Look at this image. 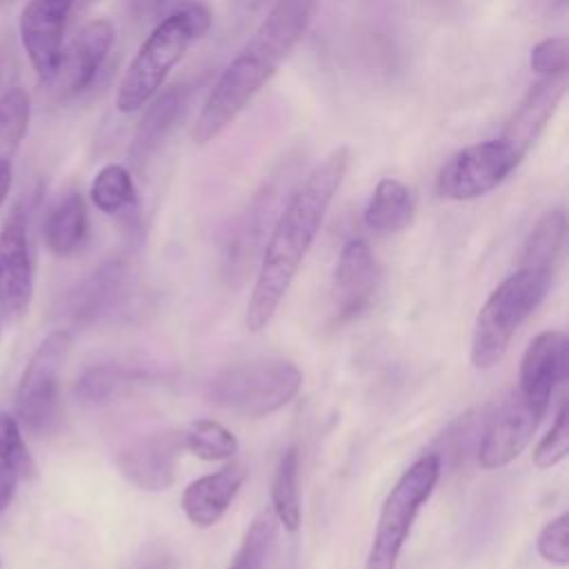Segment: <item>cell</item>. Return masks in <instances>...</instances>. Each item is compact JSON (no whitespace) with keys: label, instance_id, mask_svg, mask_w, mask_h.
I'll list each match as a JSON object with an SVG mask.
<instances>
[{"label":"cell","instance_id":"1","mask_svg":"<svg viewBox=\"0 0 569 569\" xmlns=\"http://www.w3.org/2000/svg\"><path fill=\"white\" fill-rule=\"evenodd\" d=\"M349 160V147L331 149L289 196L264 244L258 278L247 302L244 325L249 331H262L276 316L347 176Z\"/></svg>","mask_w":569,"mask_h":569},{"label":"cell","instance_id":"2","mask_svg":"<svg viewBox=\"0 0 569 569\" xmlns=\"http://www.w3.org/2000/svg\"><path fill=\"white\" fill-rule=\"evenodd\" d=\"M318 0H276L258 29L222 69L211 87L193 127L191 140L207 144L216 140L276 76L307 33Z\"/></svg>","mask_w":569,"mask_h":569},{"label":"cell","instance_id":"3","mask_svg":"<svg viewBox=\"0 0 569 569\" xmlns=\"http://www.w3.org/2000/svg\"><path fill=\"white\" fill-rule=\"evenodd\" d=\"M211 27V13L200 2L182 4L164 16L138 53L124 69L116 91V109L120 113H136L162 89L171 69L184 58L189 47L200 40Z\"/></svg>","mask_w":569,"mask_h":569},{"label":"cell","instance_id":"4","mask_svg":"<svg viewBox=\"0 0 569 569\" xmlns=\"http://www.w3.org/2000/svg\"><path fill=\"white\" fill-rule=\"evenodd\" d=\"M553 273L522 267L509 273L485 300L471 333V362L478 369H489L500 362L520 325L542 302Z\"/></svg>","mask_w":569,"mask_h":569},{"label":"cell","instance_id":"5","mask_svg":"<svg viewBox=\"0 0 569 569\" xmlns=\"http://www.w3.org/2000/svg\"><path fill=\"white\" fill-rule=\"evenodd\" d=\"M302 387V371L280 356H260L218 371L207 398L238 416L262 418L289 405Z\"/></svg>","mask_w":569,"mask_h":569},{"label":"cell","instance_id":"6","mask_svg":"<svg viewBox=\"0 0 569 569\" xmlns=\"http://www.w3.org/2000/svg\"><path fill=\"white\" fill-rule=\"evenodd\" d=\"M440 471L442 460L438 453H425L396 480L382 502L365 569H396L411 525L420 507L431 498Z\"/></svg>","mask_w":569,"mask_h":569},{"label":"cell","instance_id":"7","mask_svg":"<svg viewBox=\"0 0 569 569\" xmlns=\"http://www.w3.org/2000/svg\"><path fill=\"white\" fill-rule=\"evenodd\" d=\"M71 331H51L31 353L18 389H16V418L20 427L42 433L51 429L60 405V373L71 349Z\"/></svg>","mask_w":569,"mask_h":569},{"label":"cell","instance_id":"8","mask_svg":"<svg viewBox=\"0 0 569 569\" xmlns=\"http://www.w3.org/2000/svg\"><path fill=\"white\" fill-rule=\"evenodd\" d=\"M522 156L502 138L482 140L456 151L436 176V191L445 200H476L502 184Z\"/></svg>","mask_w":569,"mask_h":569},{"label":"cell","instance_id":"9","mask_svg":"<svg viewBox=\"0 0 569 569\" xmlns=\"http://www.w3.org/2000/svg\"><path fill=\"white\" fill-rule=\"evenodd\" d=\"M549 402L531 398L520 389L500 405L480 433L478 462L482 469H500L516 460L533 438Z\"/></svg>","mask_w":569,"mask_h":569},{"label":"cell","instance_id":"10","mask_svg":"<svg viewBox=\"0 0 569 569\" xmlns=\"http://www.w3.org/2000/svg\"><path fill=\"white\" fill-rule=\"evenodd\" d=\"M36 282L33 247L27 220L13 211L0 227V311L18 320L29 311Z\"/></svg>","mask_w":569,"mask_h":569},{"label":"cell","instance_id":"11","mask_svg":"<svg viewBox=\"0 0 569 569\" xmlns=\"http://www.w3.org/2000/svg\"><path fill=\"white\" fill-rule=\"evenodd\" d=\"M71 9L73 0H29L20 13V44L42 82H49L58 69Z\"/></svg>","mask_w":569,"mask_h":569},{"label":"cell","instance_id":"12","mask_svg":"<svg viewBox=\"0 0 569 569\" xmlns=\"http://www.w3.org/2000/svg\"><path fill=\"white\" fill-rule=\"evenodd\" d=\"M113 22L107 18H96L76 33L69 47L62 49L58 69L49 80L62 100L76 98L91 87L113 47Z\"/></svg>","mask_w":569,"mask_h":569},{"label":"cell","instance_id":"13","mask_svg":"<svg viewBox=\"0 0 569 569\" xmlns=\"http://www.w3.org/2000/svg\"><path fill=\"white\" fill-rule=\"evenodd\" d=\"M131 291V273L122 258H109L71 287L64 300L69 320L78 327L93 325L118 311Z\"/></svg>","mask_w":569,"mask_h":569},{"label":"cell","instance_id":"14","mask_svg":"<svg viewBox=\"0 0 569 569\" xmlns=\"http://www.w3.org/2000/svg\"><path fill=\"white\" fill-rule=\"evenodd\" d=\"M182 436L162 431L142 436L120 449L116 462L120 473L142 491H164L176 482Z\"/></svg>","mask_w":569,"mask_h":569},{"label":"cell","instance_id":"15","mask_svg":"<svg viewBox=\"0 0 569 569\" xmlns=\"http://www.w3.org/2000/svg\"><path fill=\"white\" fill-rule=\"evenodd\" d=\"M380 269L378 260L362 238H351L336 262L333 269V313L338 322H347L362 313L378 287Z\"/></svg>","mask_w":569,"mask_h":569},{"label":"cell","instance_id":"16","mask_svg":"<svg viewBox=\"0 0 569 569\" xmlns=\"http://www.w3.org/2000/svg\"><path fill=\"white\" fill-rule=\"evenodd\" d=\"M565 91H567V73L542 76L540 80H536L529 87V91L522 96V100L516 104L500 138L509 142L525 158L527 151L540 138V133L545 131Z\"/></svg>","mask_w":569,"mask_h":569},{"label":"cell","instance_id":"17","mask_svg":"<svg viewBox=\"0 0 569 569\" xmlns=\"http://www.w3.org/2000/svg\"><path fill=\"white\" fill-rule=\"evenodd\" d=\"M569 340L562 331H542L525 349L518 376V389L542 402L551 400V393L567 373Z\"/></svg>","mask_w":569,"mask_h":569},{"label":"cell","instance_id":"18","mask_svg":"<svg viewBox=\"0 0 569 569\" xmlns=\"http://www.w3.org/2000/svg\"><path fill=\"white\" fill-rule=\"evenodd\" d=\"M244 480L247 467L242 462H229L220 471L187 485L182 491V511L189 522L202 529L216 525L238 496Z\"/></svg>","mask_w":569,"mask_h":569},{"label":"cell","instance_id":"19","mask_svg":"<svg viewBox=\"0 0 569 569\" xmlns=\"http://www.w3.org/2000/svg\"><path fill=\"white\" fill-rule=\"evenodd\" d=\"M44 242L53 256L67 258L78 253L89 238V216L80 191H67L44 218Z\"/></svg>","mask_w":569,"mask_h":569},{"label":"cell","instance_id":"20","mask_svg":"<svg viewBox=\"0 0 569 569\" xmlns=\"http://www.w3.org/2000/svg\"><path fill=\"white\" fill-rule=\"evenodd\" d=\"M413 211L411 189L398 178H380L365 207V224L380 233H396L411 224Z\"/></svg>","mask_w":569,"mask_h":569},{"label":"cell","instance_id":"21","mask_svg":"<svg viewBox=\"0 0 569 569\" xmlns=\"http://www.w3.org/2000/svg\"><path fill=\"white\" fill-rule=\"evenodd\" d=\"M184 96H187L184 87H171L164 93H160L153 100V104L147 109L144 118L136 129L133 144H131V160L138 167L147 162V158L158 149V144L164 140V136L173 127L184 104Z\"/></svg>","mask_w":569,"mask_h":569},{"label":"cell","instance_id":"22","mask_svg":"<svg viewBox=\"0 0 569 569\" xmlns=\"http://www.w3.org/2000/svg\"><path fill=\"white\" fill-rule=\"evenodd\" d=\"M565 238H567L565 211L562 209L545 211L522 244L520 264L556 273L558 262L562 258Z\"/></svg>","mask_w":569,"mask_h":569},{"label":"cell","instance_id":"23","mask_svg":"<svg viewBox=\"0 0 569 569\" xmlns=\"http://www.w3.org/2000/svg\"><path fill=\"white\" fill-rule=\"evenodd\" d=\"M298 469H300V453H298V447L291 445L282 451L273 473V485H271V511L289 533L298 531L302 520Z\"/></svg>","mask_w":569,"mask_h":569},{"label":"cell","instance_id":"24","mask_svg":"<svg viewBox=\"0 0 569 569\" xmlns=\"http://www.w3.org/2000/svg\"><path fill=\"white\" fill-rule=\"evenodd\" d=\"M136 380V371L118 362H98L87 367L73 387L76 398L82 405H104L118 398L131 382Z\"/></svg>","mask_w":569,"mask_h":569},{"label":"cell","instance_id":"25","mask_svg":"<svg viewBox=\"0 0 569 569\" xmlns=\"http://www.w3.org/2000/svg\"><path fill=\"white\" fill-rule=\"evenodd\" d=\"M31 100L22 87H11L0 96V167L11 164L20 142L29 131Z\"/></svg>","mask_w":569,"mask_h":569},{"label":"cell","instance_id":"26","mask_svg":"<svg viewBox=\"0 0 569 569\" xmlns=\"http://www.w3.org/2000/svg\"><path fill=\"white\" fill-rule=\"evenodd\" d=\"M89 198L102 213L116 216L136 202V184L124 164H104L91 180Z\"/></svg>","mask_w":569,"mask_h":569},{"label":"cell","instance_id":"27","mask_svg":"<svg viewBox=\"0 0 569 569\" xmlns=\"http://www.w3.org/2000/svg\"><path fill=\"white\" fill-rule=\"evenodd\" d=\"M180 436L182 449H189L193 456L207 462L229 460L238 453V438L218 420H193L184 431H180Z\"/></svg>","mask_w":569,"mask_h":569},{"label":"cell","instance_id":"28","mask_svg":"<svg viewBox=\"0 0 569 569\" xmlns=\"http://www.w3.org/2000/svg\"><path fill=\"white\" fill-rule=\"evenodd\" d=\"M278 518L271 509L260 511L247 527L240 549L236 551L229 569H264L269 551L278 533Z\"/></svg>","mask_w":569,"mask_h":569},{"label":"cell","instance_id":"29","mask_svg":"<svg viewBox=\"0 0 569 569\" xmlns=\"http://www.w3.org/2000/svg\"><path fill=\"white\" fill-rule=\"evenodd\" d=\"M0 462L9 465L20 478L33 476L36 471L18 418L4 409H0Z\"/></svg>","mask_w":569,"mask_h":569},{"label":"cell","instance_id":"30","mask_svg":"<svg viewBox=\"0 0 569 569\" xmlns=\"http://www.w3.org/2000/svg\"><path fill=\"white\" fill-rule=\"evenodd\" d=\"M567 451H569V416H567V402H562L551 429L536 445L531 458L538 469H551L560 460H565Z\"/></svg>","mask_w":569,"mask_h":569},{"label":"cell","instance_id":"31","mask_svg":"<svg viewBox=\"0 0 569 569\" xmlns=\"http://www.w3.org/2000/svg\"><path fill=\"white\" fill-rule=\"evenodd\" d=\"M569 58V40L565 36H549L533 44L529 53V67L533 73L542 76H560L567 73Z\"/></svg>","mask_w":569,"mask_h":569},{"label":"cell","instance_id":"32","mask_svg":"<svg viewBox=\"0 0 569 569\" xmlns=\"http://www.w3.org/2000/svg\"><path fill=\"white\" fill-rule=\"evenodd\" d=\"M536 549L542 560L565 567L569 562V516L560 513L538 533Z\"/></svg>","mask_w":569,"mask_h":569},{"label":"cell","instance_id":"33","mask_svg":"<svg viewBox=\"0 0 569 569\" xmlns=\"http://www.w3.org/2000/svg\"><path fill=\"white\" fill-rule=\"evenodd\" d=\"M20 476L4 462H0V511H4L13 496H16V487H18Z\"/></svg>","mask_w":569,"mask_h":569},{"label":"cell","instance_id":"34","mask_svg":"<svg viewBox=\"0 0 569 569\" xmlns=\"http://www.w3.org/2000/svg\"><path fill=\"white\" fill-rule=\"evenodd\" d=\"M164 4H167V0H133L131 9L138 20H147L153 13H158V9H162Z\"/></svg>","mask_w":569,"mask_h":569},{"label":"cell","instance_id":"35","mask_svg":"<svg viewBox=\"0 0 569 569\" xmlns=\"http://www.w3.org/2000/svg\"><path fill=\"white\" fill-rule=\"evenodd\" d=\"M11 180H13L11 164H2V167H0V207H2V202L7 200V196H9Z\"/></svg>","mask_w":569,"mask_h":569},{"label":"cell","instance_id":"36","mask_svg":"<svg viewBox=\"0 0 569 569\" xmlns=\"http://www.w3.org/2000/svg\"><path fill=\"white\" fill-rule=\"evenodd\" d=\"M18 2H20V0H0V11H2V13H9Z\"/></svg>","mask_w":569,"mask_h":569},{"label":"cell","instance_id":"37","mask_svg":"<svg viewBox=\"0 0 569 569\" xmlns=\"http://www.w3.org/2000/svg\"><path fill=\"white\" fill-rule=\"evenodd\" d=\"M0 565H2V562H0Z\"/></svg>","mask_w":569,"mask_h":569}]
</instances>
